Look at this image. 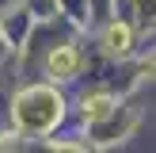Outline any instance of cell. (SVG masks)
<instances>
[{
    "label": "cell",
    "instance_id": "1",
    "mask_svg": "<svg viewBox=\"0 0 156 153\" xmlns=\"http://www.w3.org/2000/svg\"><path fill=\"white\" fill-rule=\"evenodd\" d=\"M46 65H50L53 76H73L76 69H80V54H76V46H57Z\"/></svg>",
    "mask_w": 156,
    "mask_h": 153
},
{
    "label": "cell",
    "instance_id": "2",
    "mask_svg": "<svg viewBox=\"0 0 156 153\" xmlns=\"http://www.w3.org/2000/svg\"><path fill=\"white\" fill-rule=\"evenodd\" d=\"M107 50L111 54H126L129 50V27L126 23H114V27L107 31Z\"/></svg>",
    "mask_w": 156,
    "mask_h": 153
},
{
    "label": "cell",
    "instance_id": "4",
    "mask_svg": "<svg viewBox=\"0 0 156 153\" xmlns=\"http://www.w3.org/2000/svg\"><path fill=\"white\" fill-rule=\"evenodd\" d=\"M141 73H149V76H156V54H149V58L141 61Z\"/></svg>",
    "mask_w": 156,
    "mask_h": 153
},
{
    "label": "cell",
    "instance_id": "3",
    "mask_svg": "<svg viewBox=\"0 0 156 153\" xmlns=\"http://www.w3.org/2000/svg\"><path fill=\"white\" fill-rule=\"evenodd\" d=\"M111 96H107V92H99V96H91V99H84V115H88V119H107V115H111Z\"/></svg>",
    "mask_w": 156,
    "mask_h": 153
}]
</instances>
